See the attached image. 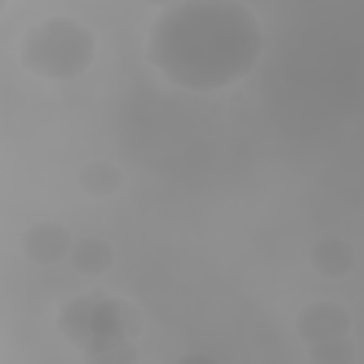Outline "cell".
I'll list each match as a JSON object with an SVG mask.
<instances>
[{"label":"cell","instance_id":"7a4b0ae2","mask_svg":"<svg viewBox=\"0 0 364 364\" xmlns=\"http://www.w3.org/2000/svg\"><path fill=\"white\" fill-rule=\"evenodd\" d=\"M23 65L46 80H74L94 60V34L68 17L40 20L23 37Z\"/></svg>","mask_w":364,"mask_h":364},{"label":"cell","instance_id":"277c9868","mask_svg":"<svg viewBox=\"0 0 364 364\" xmlns=\"http://www.w3.org/2000/svg\"><path fill=\"white\" fill-rule=\"evenodd\" d=\"M23 250L28 259L51 264L63 256H71V239L60 225H34L23 236Z\"/></svg>","mask_w":364,"mask_h":364},{"label":"cell","instance_id":"8992f818","mask_svg":"<svg viewBox=\"0 0 364 364\" xmlns=\"http://www.w3.org/2000/svg\"><path fill=\"white\" fill-rule=\"evenodd\" d=\"M119 171L111 165V162H102V159H97V162H91V165H85V171H82V176H80V185L88 191V193H94V196H105V193H111V191H117L119 188Z\"/></svg>","mask_w":364,"mask_h":364},{"label":"cell","instance_id":"3957f363","mask_svg":"<svg viewBox=\"0 0 364 364\" xmlns=\"http://www.w3.org/2000/svg\"><path fill=\"white\" fill-rule=\"evenodd\" d=\"M347 324H350L347 313L336 304H310L299 316V333L304 336V341L310 347H327V344L347 341V338H341Z\"/></svg>","mask_w":364,"mask_h":364},{"label":"cell","instance_id":"52a82bcc","mask_svg":"<svg viewBox=\"0 0 364 364\" xmlns=\"http://www.w3.org/2000/svg\"><path fill=\"white\" fill-rule=\"evenodd\" d=\"M196 364H213L210 358H202V355H196Z\"/></svg>","mask_w":364,"mask_h":364},{"label":"cell","instance_id":"5b68a950","mask_svg":"<svg viewBox=\"0 0 364 364\" xmlns=\"http://www.w3.org/2000/svg\"><path fill=\"white\" fill-rule=\"evenodd\" d=\"M313 264L318 273L324 276H341L353 267V250L347 242H338V239H327L321 245H316L313 250Z\"/></svg>","mask_w":364,"mask_h":364},{"label":"cell","instance_id":"6da1fadb","mask_svg":"<svg viewBox=\"0 0 364 364\" xmlns=\"http://www.w3.org/2000/svg\"><path fill=\"white\" fill-rule=\"evenodd\" d=\"M256 11L233 0L165 6L148 28V63L176 88L219 91L253 71L262 57Z\"/></svg>","mask_w":364,"mask_h":364}]
</instances>
